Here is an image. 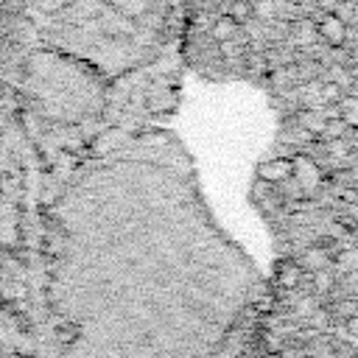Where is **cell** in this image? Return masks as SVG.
<instances>
[{"label":"cell","mask_w":358,"mask_h":358,"mask_svg":"<svg viewBox=\"0 0 358 358\" xmlns=\"http://www.w3.org/2000/svg\"><path fill=\"white\" fill-rule=\"evenodd\" d=\"M316 34H319V39H322L324 45L341 48V45L347 42V22H344L338 14H324V17L319 20V25H316Z\"/></svg>","instance_id":"obj_1"},{"label":"cell","mask_w":358,"mask_h":358,"mask_svg":"<svg viewBox=\"0 0 358 358\" xmlns=\"http://www.w3.org/2000/svg\"><path fill=\"white\" fill-rule=\"evenodd\" d=\"M291 173H294V165H291V159H285V157H277V159H268V162L257 165V179H263V182H268V185L288 182Z\"/></svg>","instance_id":"obj_2"},{"label":"cell","mask_w":358,"mask_h":358,"mask_svg":"<svg viewBox=\"0 0 358 358\" xmlns=\"http://www.w3.org/2000/svg\"><path fill=\"white\" fill-rule=\"evenodd\" d=\"M291 165H294V173L291 176H296V182H299V187L302 190H316L319 187V182H322V173H319V168L308 159V157H296V159H291Z\"/></svg>","instance_id":"obj_3"},{"label":"cell","mask_w":358,"mask_h":358,"mask_svg":"<svg viewBox=\"0 0 358 358\" xmlns=\"http://www.w3.org/2000/svg\"><path fill=\"white\" fill-rule=\"evenodd\" d=\"M299 280H302V266H299V263L282 260V263L277 266V285H280V288L291 291V288L299 285Z\"/></svg>","instance_id":"obj_4"},{"label":"cell","mask_w":358,"mask_h":358,"mask_svg":"<svg viewBox=\"0 0 358 358\" xmlns=\"http://www.w3.org/2000/svg\"><path fill=\"white\" fill-rule=\"evenodd\" d=\"M213 39L215 42H229V39H235V34H238V22L229 17V14H221L215 22H213Z\"/></svg>","instance_id":"obj_5"},{"label":"cell","mask_w":358,"mask_h":358,"mask_svg":"<svg viewBox=\"0 0 358 358\" xmlns=\"http://www.w3.org/2000/svg\"><path fill=\"white\" fill-rule=\"evenodd\" d=\"M327 266V252L322 246H310L302 255V271H322Z\"/></svg>","instance_id":"obj_6"},{"label":"cell","mask_w":358,"mask_h":358,"mask_svg":"<svg viewBox=\"0 0 358 358\" xmlns=\"http://www.w3.org/2000/svg\"><path fill=\"white\" fill-rule=\"evenodd\" d=\"M299 120H302V126H305L308 131H313V134H322V129H324V123H327V117H324L322 112H316V109L302 112Z\"/></svg>","instance_id":"obj_7"},{"label":"cell","mask_w":358,"mask_h":358,"mask_svg":"<svg viewBox=\"0 0 358 358\" xmlns=\"http://www.w3.org/2000/svg\"><path fill=\"white\" fill-rule=\"evenodd\" d=\"M227 14L241 25V22H246V20L252 17V3H249V0H232L229 8H227Z\"/></svg>","instance_id":"obj_8"},{"label":"cell","mask_w":358,"mask_h":358,"mask_svg":"<svg viewBox=\"0 0 358 358\" xmlns=\"http://www.w3.org/2000/svg\"><path fill=\"white\" fill-rule=\"evenodd\" d=\"M344 131H347V123H344L341 117H333V120H327V123H324V129H322V134H324V137H330V140L341 137Z\"/></svg>","instance_id":"obj_9"},{"label":"cell","mask_w":358,"mask_h":358,"mask_svg":"<svg viewBox=\"0 0 358 358\" xmlns=\"http://www.w3.org/2000/svg\"><path fill=\"white\" fill-rule=\"evenodd\" d=\"M322 98H324V103H336V101L341 98V87L333 84V81H327V84L322 87Z\"/></svg>","instance_id":"obj_10"},{"label":"cell","mask_w":358,"mask_h":358,"mask_svg":"<svg viewBox=\"0 0 358 358\" xmlns=\"http://www.w3.org/2000/svg\"><path fill=\"white\" fill-rule=\"evenodd\" d=\"M3 45H6V34L0 31V50H3Z\"/></svg>","instance_id":"obj_11"},{"label":"cell","mask_w":358,"mask_h":358,"mask_svg":"<svg viewBox=\"0 0 358 358\" xmlns=\"http://www.w3.org/2000/svg\"><path fill=\"white\" fill-rule=\"evenodd\" d=\"M0 358H3V350H0Z\"/></svg>","instance_id":"obj_12"}]
</instances>
